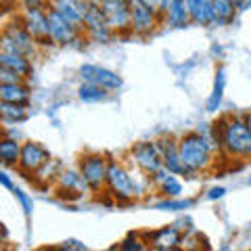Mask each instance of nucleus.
Returning a JSON list of instances; mask_svg holds the SVG:
<instances>
[{
	"label": "nucleus",
	"mask_w": 251,
	"mask_h": 251,
	"mask_svg": "<svg viewBox=\"0 0 251 251\" xmlns=\"http://www.w3.org/2000/svg\"><path fill=\"white\" fill-rule=\"evenodd\" d=\"M224 193H226L224 186H214L207 191V199H220V197H224Z\"/></svg>",
	"instance_id": "72a5a7b5"
},
{
	"label": "nucleus",
	"mask_w": 251,
	"mask_h": 251,
	"mask_svg": "<svg viewBox=\"0 0 251 251\" xmlns=\"http://www.w3.org/2000/svg\"><path fill=\"white\" fill-rule=\"evenodd\" d=\"M99 2L109 27L113 31H130V0H94Z\"/></svg>",
	"instance_id": "1a4fd4ad"
},
{
	"label": "nucleus",
	"mask_w": 251,
	"mask_h": 251,
	"mask_svg": "<svg viewBox=\"0 0 251 251\" xmlns=\"http://www.w3.org/2000/svg\"><path fill=\"white\" fill-rule=\"evenodd\" d=\"M239 6L234 0H214V23L216 25H226L234 21Z\"/></svg>",
	"instance_id": "4be33fe9"
},
{
	"label": "nucleus",
	"mask_w": 251,
	"mask_h": 251,
	"mask_svg": "<svg viewBox=\"0 0 251 251\" xmlns=\"http://www.w3.org/2000/svg\"><path fill=\"white\" fill-rule=\"evenodd\" d=\"M191 205H193L191 199H176L174 201V197H168L166 201L155 203V207L161 209V211H180V209H188Z\"/></svg>",
	"instance_id": "c85d7f7f"
},
{
	"label": "nucleus",
	"mask_w": 251,
	"mask_h": 251,
	"mask_svg": "<svg viewBox=\"0 0 251 251\" xmlns=\"http://www.w3.org/2000/svg\"><path fill=\"white\" fill-rule=\"evenodd\" d=\"M13 195H15V197H17V201L21 203L23 211H25V214L29 216L31 211H34V201H31V197H29V195H25V193H23L21 188H17V186L13 188Z\"/></svg>",
	"instance_id": "2f4dec72"
},
{
	"label": "nucleus",
	"mask_w": 251,
	"mask_h": 251,
	"mask_svg": "<svg viewBox=\"0 0 251 251\" xmlns=\"http://www.w3.org/2000/svg\"><path fill=\"white\" fill-rule=\"evenodd\" d=\"M245 122H247V126H249V130H251V111L245 115Z\"/></svg>",
	"instance_id": "e433bc0d"
},
{
	"label": "nucleus",
	"mask_w": 251,
	"mask_h": 251,
	"mask_svg": "<svg viewBox=\"0 0 251 251\" xmlns=\"http://www.w3.org/2000/svg\"><path fill=\"white\" fill-rule=\"evenodd\" d=\"M161 21L170 27H186L191 21V11H188L186 0H168V6L161 15Z\"/></svg>",
	"instance_id": "f3484780"
},
{
	"label": "nucleus",
	"mask_w": 251,
	"mask_h": 251,
	"mask_svg": "<svg viewBox=\"0 0 251 251\" xmlns=\"http://www.w3.org/2000/svg\"><path fill=\"white\" fill-rule=\"evenodd\" d=\"M249 184H251V176H249Z\"/></svg>",
	"instance_id": "4c0bfd02"
},
{
	"label": "nucleus",
	"mask_w": 251,
	"mask_h": 251,
	"mask_svg": "<svg viewBox=\"0 0 251 251\" xmlns=\"http://www.w3.org/2000/svg\"><path fill=\"white\" fill-rule=\"evenodd\" d=\"M84 34L94 42H109L115 31L109 27L103 11H100L99 2L94 0H86V17H84Z\"/></svg>",
	"instance_id": "0eeeda50"
},
{
	"label": "nucleus",
	"mask_w": 251,
	"mask_h": 251,
	"mask_svg": "<svg viewBox=\"0 0 251 251\" xmlns=\"http://www.w3.org/2000/svg\"><path fill=\"white\" fill-rule=\"evenodd\" d=\"M0 115H2L4 124H17L27 117V105L19 103H2L0 105Z\"/></svg>",
	"instance_id": "a878e982"
},
{
	"label": "nucleus",
	"mask_w": 251,
	"mask_h": 251,
	"mask_svg": "<svg viewBox=\"0 0 251 251\" xmlns=\"http://www.w3.org/2000/svg\"><path fill=\"white\" fill-rule=\"evenodd\" d=\"M49 159H50V153L46 151L40 143H31L29 140V143H23V147H21V157H19L17 168L21 174L34 176Z\"/></svg>",
	"instance_id": "f8f14e48"
},
{
	"label": "nucleus",
	"mask_w": 251,
	"mask_h": 251,
	"mask_svg": "<svg viewBox=\"0 0 251 251\" xmlns=\"http://www.w3.org/2000/svg\"><path fill=\"white\" fill-rule=\"evenodd\" d=\"M157 145H159V151H161V157H163V168L170 170L172 174L188 176L184 163H182V159H180V149H178L176 140L174 138H159Z\"/></svg>",
	"instance_id": "2eb2a0df"
},
{
	"label": "nucleus",
	"mask_w": 251,
	"mask_h": 251,
	"mask_svg": "<svg viewBox=\"0 0 251 251\" xmlns=\"http://www.w3.org/2000/svg\"><path fill=\"white\" fill-rule=\"evenodd\" d=\"M218 128V145L224 155L247 159L251 157V130L245 122V117H222Z\"/></svg>",
	"instance_id": "f03ea898"
},
{
	"label": "nucleus",
	"mask_w": 251,
	"mask_h": 251,
	"mask_svg": "<svg viewBox=\"0 0 251 251\" xmlns=\"http://www.w3.org/2000/svg\"><path fill=\"white\" fill-rule=\"evenodd\" d=\"M0 182H2V186H4V188H9V191H13V188H15L13 180L9 178V174H6V172H0Z\"/></svg>",
	"instance_id": "c9c22d12"
},
{
	"label": "nucleus",
	"mask_w": 251,
	"mask_h": 251,
	"mask_svg": "<svg viewBox=\"0 0 251 251\" xmlns=\"http://www.w3.org/2000/svg\"><path fill=\"white\" fill-rule=\"evenodd\" d=\"M107 170L109 161L100 153H88L80 159V172L88 188L94 193H99L103 186H107Z\"/></svg>",
	"instance_id": "423d86ee"
},
{
	"label": "nucleus",
	"mask_w": 251,
	"mask_h": 251,
	"mask_svg": "<svg viewBox=\"0 0 251 251\" xmlns=\"http://www.w3.org/2000/svg\"><path fill=\"white\" fill-rule=\"evenodd\" d=\"M61 249H77V251H82V249H86V245L80 243V241H65V245H63Z\"/></svg>",
	"instance_id": "f704fd0d"
},
{
	"label": "nucleus",
	"mask_w": 251,
	"mask_h": 251,
	"mask_svg": "<svg viewBox=\"0 0 251 251\" xmlns=\"http://www.w3.org/2000/svg\"><path fill=\"white\" fill-rule=\"evenodd\" d=\"M191 21L195 25H211L214 23V0H186Z\"/></svg>",
	"instance_id": "a211bd4d"
},
{
	"label": "nucleus",
	"mask_w": 251,
	"mask_h": 251,
	"mask_svg": "<svg viewBox=\"0 0 251 251\" xmlns=\"http://www.w3.org/2000/svg\"><path fill=\"white\" fill-rule=\"evenodd\" d=\"M21 147L15 138L4 136L2 143H0V159H2L4 166H17L19 157H21Z\"/></svg>",
	"instance_id": "b1692460"
},
{
	"label": "nucleus",
	"mask_w": 251,
	"mask_h": 251,
	"mask_svg": "<svg viewBox=\"0 0 251 251\" xmlns=\"http://www.w3.org/2000/svg\"><path fill=\"white\" fill-rule=\"evenodd\" d=\"M50 9L63 15L67 21L74 25L84 27V17H86V0H49Z\"/></svg>",
	"instance_id": "dca6fc26"
},
{
	"label": "nucleus",
	"mask_w": 251,
	"mask_h": 251,
	"mask_svg": "<svg viewBox=\"0 0 251 251\" xmlns=\"http://www.w3.org/2000/svg\"><path fill=\"white\" fill-rule=\"evenodd\" d=\"M145 243L147 241L140 239L138 234H130V237H126L115 249H122V251H143V249H147Z\"/></svg>",
	"instance_id": "c756f323"
},
{
	"label": "nucleus",
	"mask_w": 251,
	"mask_h": 251,
	"mask_svg": "<svg viewBox=\"0 0 251 251\" xmlns=\"http://www.w3.org/2000/svg\"><path fill=\"white\" fill-rule=\"evenodd\" d=\"M21 21L27 27V31L36 38L38 44H54L50 38V25H49V11L40 9H23L21 11Z\"/></svg>",
	"instance_id": "9d476101"
},
{
	"label": "nucleus",
	"mask_w": 251,
	"mask_h": 251,
	"mask_svg": "<svg viewBox=\"0 0 251 251\" xmlns=\"http://www.w3.org/2000/svg\"><path fill=\"white\" fill-rule=\"evenodd\" d=\"M161 21V15H157L151 6H147L143 0H130V31L136 36H151Z\"/></svg>",
	"instance_id": "6e6552de"
},
{
	"label": "nucleus",
	"mask_w": 251,
	"mask_h": 251,
	"mask_svg": "<svg viewBox=\"0 0 251 251\" xmlns=\"http://www.w3.org/2000/svg\"><path fill=\"white\" fill-rule=\"evenodd\" d=\"M130 157H132V161H134V166L143 172L145 176H153L163 168V157H161L159 145L157 143H149V140L136 143L132 147Z\"/></svg>",
	"instance_id": "39448f33"
},
{
	"label": "nucleus",
	"mask_w": 251,
	"mask_h": 251,
	"mask_svg": "<svg viewBox=\"0 0 251 251\" xmlns=\"http://www.w3.org/2000/svg\"><path fill=\"white\" fill-rule=\"evenodd\" d=\"M0 67L13 69V72H17L23 77H27L31 74V61L27 54H21V52H2L0 50Z\"/></svg>",
	"instance_id": "aec40b11"
},
{
	"label": "nucleus",
	"mask_w": 251,
	"mask_h": 251,
	"mask_svg": "<svg viewBox=\"0 0 251 251\" xmlns=\"http://www.w3.org/2000/svg\"><path fill=\"white\" fill-rule=\"evenodd\" d=\"M224 88H226V74H224V69L220 67L216 72L214 90H211V97L207 100V111H218V107L222 105V99H224Z\"/></svg>",
	"instance_id": "393cba45"
},
{
	"label": "nucleus",
	"mask_w": 251,
	"mask_h": 251,
	"mask_svg": "<svg viewBox=\"0 0 251 251\" xmlns=\"http://www.w3.org/2000/svg\"><path fill=\"white\" fill-rule=\"evenodd\" d=\"M38 42L36 38L29 34L27 27L23 25L21 17H17L15 21H9L2 29V42H0V50L2 52H21V54H31L36 52Z\"/></svg>",
	"instance_id": "20e7f679"
},
{
	"label": "nucleus",
	"mask_w": 251,
	"mask_h": 251,
	"mask_svg": "<svg viewBox=\"0 0 251 251\" xmlns=\"http://www.w3.org/2000/svg\"><path fill=\"white\" fill-rule=\"evenodd\" d=\"M57 184H59V191L61 193H72V195H80L84 193L88 184L82 176L80 170H67V172H61L59 178H57Z\"/></svg>",
	"instance_id": "6ab92c4d"
},
{
	"label": "nucleus",
	"mask_w": 251,
	"mask_h": 251,
	"mask_svg": "<svg viewBox=\"0 0 251 251\" xmlns=\"http://www.w3.org/2000/svg\"><path fill=\"white\" fill-rule=\"evenodd\" d=\"M49 25H50V38L57 46H67L80 40L82 36V27L74 25L72 21H67L63 15H59L52 9H49Z\"/></svg>",
	"instance_id": "9b49d317"
},
{
	"label": "nucleus",
	"mask_w": 251,
	"mask_h": 251,
	"mask_svg": "<svg viewBox=\"0 0 251 251\" xmlns=\"http://www.w3.org/2000/svg\"><path fill=\"white\" fill-rule=\"evenodd\" d=\"M143 2L147 6H151L157 15H163V11H166V6H168V0H143Z\"/></svg>",
	"instance_id": "473e14b6"
},
{
	"label": "nucleus",
	"mask_w": 251,
	"mask_h": 251,
	"mask_svg": "<svg viewBox=\"0 0 251 251\" xmlns=\"http://www.w3.org/2000/svg\"><path fill=\"white\" fill-rule=\"evenodd\" d=\"M29 88L25 82L19 84H0V99L2 103H19V105H27L29 103Z\"/></svg>",
	"instance_id": "412c9836"
},
{
	"label": "nucleus",
	"mask_w": 251,
	"mask_h": 251,
	"mask_svg": "<svg viewBox=\"0 0 251 251\" xmlns=\"http://www.w3.org/2000/svg\"><path fill=\"white\" fill-rule=\"evenodd\" d=\"M157 186H159L161 195H166V197H180L182 195V182L178 180V174H172V172H168Z\"/></svg>",
	"instance_id": "cd10ccee"
},
{
	"label": "nucleus",
	"mask_w": 251,
	"mask_h": 251,
	"mask_svg": "<svg viewBox=\"0 0 251 251\" xmlns=\"http://www.w3.org/2000/svg\"><path fill=\"white\" fill-rule=\"evenodd\" d=\"M19 82H25V77L13 72V69L0 67V84H19Z\"/></svg>",
	"instance_id": "7c9ffc66"
},
{
	"label": "nucleus",
	"mask_w": 251,
	"mask_h": 251,
	"mask_svg": "<svg viewBox=\"0 0 251 251\" xmlns=\"http://www.w3.org/2000/svg\"><path fill=\"white\" fill-rule=\"evenodd\" d=\"M178 149H180V159H182L188 176H193L199 174V172H205L214 163L216 149H220V145L214 138L201 134L197 130V132H188V134L180 138Z\"/></svg>",
	"instance_id": "f257e3e1"
},
{
	"label": "nucleus",
	"mask_w": 251,
	"mask_h": 251,
	"mask_svg": "<svg viewBox=\"0 0 251 251\" xmlns=\"http://www.w3.org/2000/svg\"><path fill=\"white\" fill-rule=\"evenodd\" d=\"M109 92L111 90H107V88H103V86H99V84L84 82L80 86V90H77V97H80L84 103H103V100L109 99Z\"/></svg>",
	"instance_id": "5701e85b"
},
{
	"label": "nucleus",
	"mask_w": 251,
	"mask_h": 251,
	"mask_svg": "<svg viewBox=\"0 0 251 251\" xmlns=\"http://www.w3.org/2000/svg\"><path fill=\"white\" fill-rule=\"evenodd\" d=\"M107 191L117 203H130L138 197V188L134 176L126 170L122 163L109 161L107 170Z\"/></svg>",
	"instance_id": "7ed1b4c3"
},
{
	"label": "nucleus",
	"mask_w": 251,
	"mask_h": 251,
	"mask_svg": "<svg viewBox=\"0 0 251 251\" xmlns=\"http://www.w3.org/2000/svg\"><path fill=\"white\" fill-rule=\"evenodd\" d=\"M59 174H61V163L57 159H49L34 174V180L36 182H40V184H44V182H52V180H57Z\"/></svg>",
	"instance_id": "bb28decb"
},
{
	"label": "nucleus",
	"mask_w": 251,
	"mask_h": 251,
	"mask_svg": "<svg viewBox=\"0 0 251 251\" xmlns=\"http://www.w3.org/2000/svg\"><path fill=\"white\" fill-rule=\"evenodd\" d=\"M80 77L84 82H92V84H99L107 90H117L122 88V77L117 75L115 72L107 67H100V65H82L80 67Z\"/></svg>",
	"instance_id": "4468645a"
},
{
	"label": "nucleus",
	"mask_w": 251,
	"mask_h": 251,
	"mask_svg": "<svg viewBox=\"0 0 251 251\" xmlns=\"http://www.w3.org/2000/svg\"><path fill=\"white\" fill-rule=\"evenodd\" d=\"M147 243H149V247L159 249V251H174L178 247H182L184 234L172 224V226H163V228H159V230L149 232Z\"/></svg>",
	"instance_id": "ddd939ff"
}]
</instances>
